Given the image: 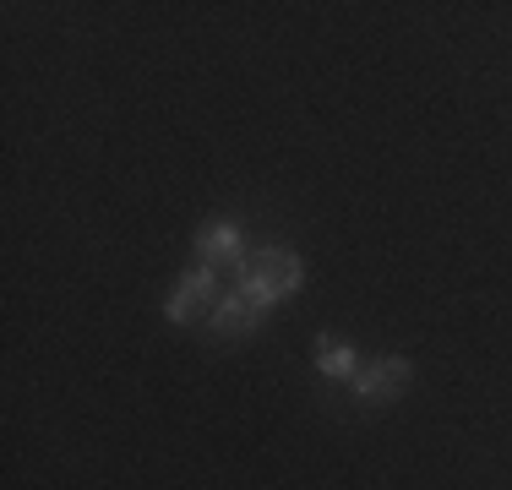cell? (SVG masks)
<instances>
[{"instance_id":"1","label":"cell","mask_w":512,"mask_h":490,"mask_svg":"<svg viewBox=\"0 0 512 490\" xmlns=\"http://www.w3.org/2000/svg\"><path fill=\"white\" fill-rule=\"evenodd\" d=\"M300 284H306V262H300L295 251H284V245H262V251L246 262V278H240V294L256 305V311H267V305L289 300Z\"/></svg>"},{"instance_id":"2","label":"cell","mask_w":512,"mask_h":490,"mask_svg":"<svg viewBox=\"0 0 512 490\" xmlns=\"http://www.w3.org/2000/svg\"><path fill=\"white\" fill-rule=\"evenodd\" d=\"M197 267L207 273H235V284L246 278V240H240L235 218H213L197 229Z\"/></svg>"},{"instance_id":"3","label":"cell","mask_w":512,"mask_h":490,"mask_svg":"<svg viewBox=\"0 0 512 490\" xmlns=\"http://www.w3.org/2000/svg\"><path fill=\"white\" fill-rule=\"evenodd\" d=\"M355 398L360 403H393L398 392L409 387V360L404 354H387V360H371V365H360L355 371Z\"/></svg>"},{"instance_id":"4","label":"cell","mask_w":512,"mask_h":490,"mask_svg":"<svg viewBox=\"0 0 512 490\" xmlns=\"http://www.w3.org/2000/svg\"><path fill=\"white\" fill-rule=\"evenodd\" d=\"M213 289H218V273H207V267H191V273L175 284V294H169L164 316H169V322H191V316H202L207 300H213Z\"/></svg>"},{"instance_id":"5","label":"cell","mask_w":512,"mask_h":490,"mask_svg":"<svg viewBox=\"0 0 512 490\" xmlns=\"http://www.w3.org/2000/svg\"><path fill=\"white\" fill-rule=\"evenodd\" d=\"M262 322V311H256V305L246 300V294H224V300L213 305V316H207V327H213L218 338H240V333H251V327Z\"/></svg>"},{"instance_id":"6","label":"cell","mask_w":512,"mask_h":490,"mask_svg":"<svg viewBox=\"0 0 512 490\" xmlns=\"http://www.w3.org/2000/svg\"><path fill=\"white\" fill-rule=\"evenodd\" d=\"M316 371H322V376H333V382H355V371H360V354L349 349L344 338L322 333V338H316Z\"/></svg>"}]
</instances>
